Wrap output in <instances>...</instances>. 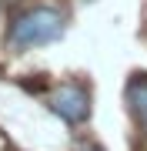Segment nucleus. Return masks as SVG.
<instances>
[{"mask_svg":"<svg viewBox=\"0 0 147 151\" xmlns=\"http://www.w3.org/2000/svg\"><path fill=\"white\" fill-rule=\"evenodd\" d=\"M60 34H64V14L54 7H33L13 20L10 40L17 47H40V44L57 40Z\"/></svg>","mask_w":147,"mask_h":151,"instance_id":"nucleus-1","label":"nucleus"},{"mask_svg":"<svg viewBox=\"0 0 147 151\" xmlns=\"http://www.w3.org/2000/svg\"><path fill=\"white\" fill-rule=\"evenodd\" d=\"M50 108H54L64 121H84L90 114V94L84 91L80 84H60L54 97H50Z\"/></svg>","mask_w":147,"mask_h":151,"instance_id":"nucleus-2","label":"nucleus"},{"mask_svg":"<svg viewBox=\"0 0 147 151\" xmlns=\"http://www.w3.org/2000/svg\"><path fill=\"white\" fill-rule=\"evenodd\" d=\"M127 101H131V111H134L137 124H141L144 134H147V74L131 77V84H127Z\"/></svg>","mask_w":147,"mask_h":151,"instance_id":"nucleus-3","label":"nucleus"},{"mask_svg":"<svg viewBox=\"0 0 147 151\" xmlns=\"http://www.w3.org/2000/svg\"><path fill=\"white\" fill-rule=\"evenodd\" d=\"M87 151H100V148H87Z\"/></svg>","mask_w":147,"mask_h":151,"instance_id":"nucleus-4","label":"nucleus"}]
</instances>
